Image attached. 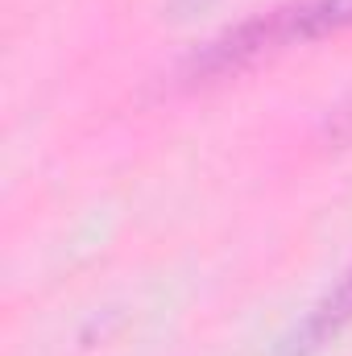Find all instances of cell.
<instances>
[{"label":"cell","mask_w":352,"mask_h":356,"mask_svg":"<svg viewBox=\"0 0 352 356\" xmlns=\"http://www.w3.org/2000/svg\"><path fill=\"white\" fill-rule=\"evenodd\" d=\"M349 25H352V0H294V4H282V8L253 17V21H241V25L224 29L220 38L203 42L182 63L178 79L186 88L216 83V79H228V75L269 58V54L286 50V46L315 42V38L340 33Z\"/></svg>","instance_id":"1"},{"label":"cell","mask_w":352,"mask_h":356,"mask_svg":"<svg viewBox=\"0 0 352 356\" xmlns=\"http://www.w3.org/2000/svg\"><path fill=\"white\" fill-rule=\"evenodd\" d=\"M352 323V266L332 282V290L290 327V336L278 344L273 356H319L328 344H336Z\"/></svg>","instance_id":"2"},{"label":"cell","mask_w":352,"mask_h":356,"mask_svg":"<svg viewBox=\"0 0 352 356\" xmlns=\"http://www.w3.org/2000/svg\"><path fill=\"white\" fill-rule=\"evenodd\" d=\"M328 137L332 141H352V99L328 120Z\"/></svg>","instance_id":"3"},{"label":"cell","mask_w":352,"mask_h":356,"mask_svg":"<svg viewBox=\"0 0 352 356\" xmlns=\"http://www.w3.org/2000/svg\"><path fill=\"white\" fill-rule=\"evenodd\" d=\"M207 4H216V0H170V13H175V17H191V13H199V8H207Z\"/></svg>","instance_id":"4"}]
</instances>
